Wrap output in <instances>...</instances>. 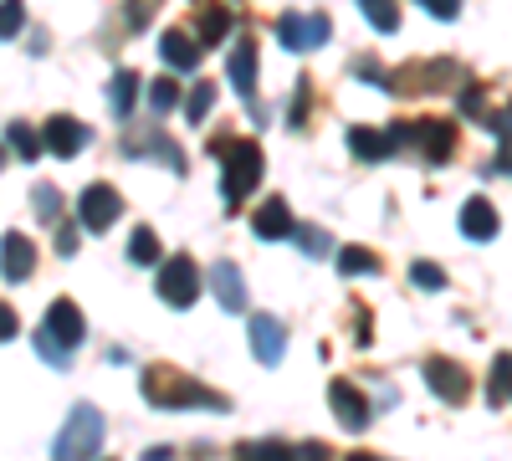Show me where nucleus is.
Masks as SVG:
<instances>
[{"label":"nucleus","instance_id":"obj_28","mask_svg":"<svg viewBox=\"0 0 512 461\" xmlns=\"http://www.w3.org/2000/svg\"><path fill=\"white\" fill-rule=\"evenodd\" d=\"M6 139H11V154H16V159H26V164L41 154V134H36V129H26V123H11Z\"/></svg>","mask_w":512,"mask_h":461},{"label":"nucleus","instance_id":"obj_6","mask_svg":"<svg viewBox=\"0 0 512 461\" xmlns=\"http://www.w3.org/2000/svg\"><path fill=\"white\" fill-rule=\"evenodd\" d=\"M328 36H333V26H328V16H318V11H313V16L292 11V16H282V21H277V41H282L287 52H297V57L328 47Z\"/></svg>","mask_w":512,"mask_h":461},{"label":"nucleus","instance_id":"obj_11","mask_svg":"<svg viewBox=\"0 0 512 461\" xmlns=\"http://www.w3.org/2000/svg\"><path fill=\"white\" fill-rule=\"evenodd\" d=\"M36 272V241L21 236V231H6L0 236V277L6 282H26Z\"/></svg>","mask_w":512,"mask_h":461},{"label":"nucleus","instance_id":"obj_22","mask_svg":"<svg viewBox=\"0 0 512 461\" xmlns=\"http://www.w3.org/2000/svg\"><path fill=\"white\" fill-rule=\"evenodd\" d=\"M338 272H344V277H374L379 257L369 246H344V251H338Z\"/></svg>","mask_w":512,"mask_h":461},{"label":"nucleus","instance_id":"obj_24","mask_svg":"<svg viewBox=\"0 0 512 461\" xmlns=\"http://www.w3.org/2000/svg\"><path fill=\"white\" fill-rule=\"evenodd\" d=\"M226 31H231V11H221V6L200 11V31H195L200 47H216V41H226Z\"/></svg>","mask_w":512,"mask_h":461},{"label":"nucleus","instance_id":"obj_3","mask_svg":"<svg viewBox=\"0 0 512 461\" xmlns=\"http://www.w3.org/2000/svg\"><path fill=\"white\" fill-rule=\"evenodd\" d=\"M103 436H108V421L98 405H72V415L62 421L57 441H52V461H93L103 451Z\"/></svg>","mask_w":512,"mask_h":461},{"label":"nucleus","instance_id":"obj_9","mask_svg":"<svg viewBox=\"0 0 512 461\" xmlns=\"http://www.w3.org/2000/svg\"><path fill=\"white\" fill-rule=\"evenodd\" d=\"M251 354H256V364H267V369L282 364V354H287V328H282V318H272V313H256V318H251Z\"/></svg>","mask_w":512,"mask_h":461},{"label":"nucleus","instance_id":"obj_16","mask_svg":"<svg viewBox=\"0 0 512 461\" xmlns=\"http://www.w3.org/2000/svg\"><path fill=\"white\" fill-rule=\"evenodd\" d=\"M349 149L364 164H379L400 149V129H349Z\"/></svg>","mask_w":512,"mask_h":461},{"label":"nucleus","instance_id":"obj_34","mask_svg":"<svg viewBox=\"0 0 512 461\" xmlns=\"http://www.w3.org/2000/svg\"><path fill=\"white\" fill-rule=\"evenodd\" d=\"M31 200H36V211H41V221H52V226L62 221V195H57L52 185H36V195H31Z\"/></svg>","mask_w":512,"mask_h":461},{"label":"nucleus","instance_id":"obj_23","mask_svg":"<svg viewBox=\"0 0 512 461\" xmlns=\"http://www.w3.org/2000/svg\"><path fill=\"white\" fill-rule=\"evenodd\" d=\"M487 400H492V405H507V400H512V354H497V359H492Z\"/></svg>","mask_w":512,"mask_h":461},{"label":"nucleus","instance_id":"obj_20","mask_svg":"<svg viewBox=\"0 0 512 461\" xmlns=\"http://www.w3.org/2000/svg\"><path fill=\"white\" fill-rule=\"evenodd\" d=\"M139 93H144V77L139 72H113V82H108V108H113V118H128L139 108Z\"/></svg>","mask_w":512,"mask_h":461},{"label":"nucleus","instance_id":"obj_26","mask_svg":"<svg viewBox=\"0 0 512 461\" xmlns=\"http://www.w3.org/2000/svg\"><path fill=\"white\" fill-rule=\"evenodd\" d=\"M236 461H297V456L282 441H241L236 446Z\"/></svg>","mask_w":512,"mask_h":461},{"label":"nucleus","instance_id":"obj_5","mask_svg":"<svg viewBox=\"0 0 512 461\" xmlns=\"http://www.w3.org/2000/svg\"><path fill=\"white\" fill-rule=\"evenodd\" d=\"M420 374H425V385H431L446 405H466V400H472V374H466V364H456L446 354H431L420 364Z\"/></svg>","mask_w":512,"mask_h":461},{"label":"nucleus","instance_id":"obj_40","mask_svg":"<svg viewBox=\"0 0 512 461\" xmlns=\"http://www.w3.org/2000/svg\"><path fill=\"white\" fill-rule=\"evenodd\" d=\"M292 456H297V461H328L333 451H328L323 441H308V446H292Z\"/></svg>","mask_w":512,"mask_h":461},{"label":"nucleus","instance_id":"obj_10","mask_svg":"<svg viewBox=\"0 0 512 461\" xmlns=\"http://www.w3.org/2000/svg\"><path fill=\"white\" fill-rule=\"evenodd\" d=\"M41 328H47L62 349H77L82 339H88V318H82V308H77L72 298H57V303L47 308V323H41Z\"/></svg>","mask_w":512,"mask_h":461},{"label":"nucleus","instance_id":"obj_1","mask_svg":"<svg viewBox=\"0 0 512 461\" xmlns=\"http://www.w3.org/2000/svg\"><path fill=\"white\" fill-rule=\"evenodd\" d=\"M144 400L154 405V410H231V400L226 395H216V390H205L200 380H190V374H180V369H169V364H149L144 369Z\"/></svg>","mask_w":512,"mask_h":461},{"label":"nucleus","instance_id":"obj_7","mask_svg":"<svg viewBox=\"0 0 512 461\" xmlns=\"http://www.w3.org/2000/svg\"><path fill=\"white\" fill-rule=\"evenodd\" d=\"M88 139H93V129L82 118H72V113H57V118H47V129H41V154H57V159H77L82 149H88Z\"/></svg>","mask_w":512,"mask_h":461},{"label":"nucleus","instance_id":"obj_2","mask_svg":"<svg viewBox=\"0 0 512 461\" xmlns=\"http://www.w3.org/2000/svg\"><path fill=\"white\" fill-rule=\"evenodd\" d=\"M216 154H221V200H226V211H236V205L262 185V170H267L262 144L256 139H226V144H216Z\"/></svg>","mask_w":512,"mask_h":461},{"label":"nucleus","instance_id":"obj_31","mask_svg":"<svg viewBox=\"0 0 512 461\" xmlns=\"http://www.w3.org/2000/svg\"><path fill=\"white\" fill-rule=\"evenodd\" d=\"M21 26H26V0H0V41L21 36Z\"/></svg>","mask_w":512,"mask_h":461},{"label":"nucleus","instance_id":"obj_27","mask_svg":"<svg viewBox=\"0 0 512 461\" xmlns=\"http://www.w3.org/2000/svg\"><path fill=\"white\" fill-rule=\"evenodd\" d=\"M359 11L369 16L374 31H395L400 26V6H395V0H359Z\"/></svg>","mask_w":512,"mask_h":461},{"label":"nucleus","instance_id":"obj_39","mask_svg":"<svg viewBox=\"0 0 512 461\" xmlns=\"http://www.w3.org/2000/svg\"><path fill=\"white\" fill-rule=\"evenodd\" d=\"M57 251H62V257H72V251H77V226L72 221H57Z\"/></svg>","mask_w":512,"mask_h":461},{"label":"nucleus","instance_id":"obj_15","mask_svg":"<svg viewBox=\"0 0 512 461\" xmlns=\"http://www.w3.org/2000/svg\"><path fill=\"white\" fill-rule=\"evenodd\" d=\"M251 231L262 236V241H287V236L297 231V221H292V211H287V200H282V195H272V200H262V205H256Z\"/></svg>","mask_w":512,"mask_h":461},{"label":"nucleus","instance_id":"obj_37","mask_svg":"<svg viewBox=\"0 0 512 461\" xmlns=\"http://www.w3.org/2000/svg\"><path fill=\"white\" fill-rule=\"evenodd\" d=\"M420 6L431 11L436 21H456V16H461V0H420Z\"/></svg>","mask_w":512,"mask_h":461},{"label":"nucleus","instance_id":"obj_25","mask_svg":"<svg viewBox=\"0 0 512 461\" xmlns=\"http://www.w3.org/2000/svg\"><path fill=\"white\" fill-rule=\"evenodd\" d=\"M128 262L134 267H159V236L149 226H139L134 236H128Z\"/></svg>","mask_w":512,"mask_h":461},{"label":"nucleus","instance_id":"obj_41","mask_svg":"<svg viewBox=\"0 0 512 461\" xmlns=\"http://www.w3.org/2000/svg\"><path fill=\"white\" fill-rule=\"evenodd\" d=\"M497 170L512 175V129H502V144H497Z\"/></svg>","mask_w":512,"mask_h":461},{"label":"nucleus","instance_id":"obj_35","mask_svg":"<svg viewBox=\"0 0 512 461\" xmlns=\"http://www.w3.org/2000/svg\"><path fill=\"white\" fill-rule=\"evenodd\" d=\"M292 241L303 246V257H328V231H292Z\"/></svg>","mask_w":512,"mask_h":461},{"label":"nucleus","instance_id":"obj_36","mask_svg":"<svg viewBox=\"0 0 512 461\" xmlns=\"http://www.w3.org/2000/svg\"><path fill=\"white\" fill-rule=\"evenodd\" d=\"M21 333V318H16V308L11 303H0V344H11Z\"/></svg>","mask_w":512,"mask_h":461},{"label":"nucleus","instance_id":"obj_29","mask_svg":"<svg viewBox=\"0 0 512 461\" xmlns=\"http://www.w3.org/2000/svg\"><path fill=\"white\" fill-rule=\"evenodd\" d=\"M210 108H216V88H210V82H195V88H190V103H185V118H190V123H205Z\"/></svg>","mask_w":512,"mask_h":461},{"label":"nucleus","instance_id":"obj_30","mask_svg":"<svg viewBox=\"0 0 512 461\" xmlns=\"http://www.w3.org/2000/svg\"><path fill=\"white\" fill-rule=\"evenodd\" d=\"M36 354H41V359H47L52 369H72V349H62V344L52 339V333H47V328H36Z\"/></svg>","mask_w":512,"mask_h":461},{"label":"nucleus","instance_id":"obj_4","mask_svg":"<svg viewBox=\"0 0 512 461\" xmlns=\"http://www.w3.org/2000/svg\"><path fill=\"white\" fill-rule=\"evenodd\" d=\"M154 292H159V303H169V308H190V303L200 298V267H195L190 257H169V262H159Z\"/></svg>","mask_w":512,"mask_h":461},{"label":"nucleus","instance_id":"obj_13","mask_svg":"<svg viewBox=\"0 0 512 461\" xmlns=\"http://www.w3.org/2000/svg\"><path fill=\"white\" fill-rule=\"evenodd\" d=\"M410 134H420V154L431 164H446L456 154V129L446 118H420V123H410Z\"/></svg>","mask_w":512,"mask_h":461},{"label":"nucleus","instance_id":"obj_33","mask_svg":"<svg viewBox=\"0 0 512 461\" xmlns=\"http://www.w3.org/2000/svg\"><path fill=\"white\" fill-rule=\"evenodd\" d=\"M175 103H180V88H175V82H169V77L149 82V108H154V113H169Z\"/></svg>","mask_w":512,"mask_h":461},{"label":"nucleus","instance_id":"obj_42","mask_svg":"<svg viewBox=\"0 0 512 461\" xmlns=\"http://www.w3.org/2000/svg\"><path fill=\"white\" fill-rule=\"evenodd\" d=\"M349 461H384V456H369V451H359V456H349Z\"/></svg>","mask_w":512,"mask_h":461},{"label":"nucleus","instance_id":"obj_19","mask_svg":"<svg viewBox=\"0 0 512 461\" xmlns=\"http://www.w3.org/2000/svg\"><path fill=\"white\" fill-rule=\"evenodd\" d=\"M461 236H472V241H492L497 236V211H492V200L472 195L461 205Z\"/></svg>","mask_w":512,"mask_h":461},{"label":"nucleus","instance_id":"obj_14","mask_svg":"<svg viewBox=\"0 0 512 461\" xmlns=\"http://www.w3.org/2000/svg\"><path fill=\"white\" fill-rule=\"evenodd\" d=\"M210 292H216V303L226 308V313H246V277H241V267L236 262H216L210 267Z\"/></svg>","mask_w":512,"mask_h":461},{"label":"nucleus","instance_id":"obj_38","mask_svg":"<svg viewBox=\"0 0 512 461\" xmlns=\"http://www.w3.org/2000/svg\"><path fill=\"white\" fill-rule=\"evenodd\" d=\"M308 98H313V88H308V82H297V103H292V129H303V113H308Z\"/></svg>","mask_w":512,"mask_h":461},{"label":"nucleus","instance_id":"obj_17","mask_svg":"<svg viewBox=\"0 0 512 461\" xmlns=\"http://www.w3.org/2000/svg\"><path fill=\"white\" fill-rule=\"evenodd\" d=\"M159 57H164V67H175V72H195L200 67V41L175 26V31L159 36Z\"/></svg>","mask_w":512,"mask_h":461},{"label":"nucleus","instance_id":"obj_18","mask_svg":"<svg viewBox=\"0 0 512 461\" xmlns=\"http://www.w3.org/2000/svg\"><path fill=\"white\" fill-rule=\"evenodd\" d=\"M226 77H231L236 98H251L256 93V41H236L231 57H226Z\"/></svg>","mask_w":512,"mask_h":461},{"label":"nucleus","instance_id":"obj_8","mask_svg":"<svg viewBox=\"0 0 512 461\" xmlns=\"http://www.w3.org/2000/svg\"><path fill=\"white\" fill-rule=\"evenodd\" d=\"M123 216V195L113 185H88L77 195V226L82 231H108Z\"/></svg>","mask_w":512,"mask_h":461},{"label":"nucleus","instance_id":"obj_12","mask_svg":"<svg viewBox=\"0 0 512 461\" xmlns=\"http://www.w3.org/2000/svg\"><path fill=\"white\" fill-rule=\"evenodd\" d=\"M328 405H333V415H338V426H349V431H364V426H369V400H364L359 385L333 380V385H328Z\"/></svg>","mask_w":512,"mask_h":461},{"label":"nucleus","instance_id":"obj_32","mask_svg":"<svg viewBox=\"0 0 512 461\" xmlns=\"http://www.w3.org/2000/svg\"><path fill=\"white\" fill-rule=\"evenodd\" d=\"M410 282H415L420 292H441V287H446V272H441L436 262H415V267H410Z\"/></svg>","mask_w":512,"mask_h":461},{"label":"nucleus","instance_id":"obj_21","mask_svg":"<svg viewBox=\"0 0 512 461\" xmlns=\"http://www.w3.org/2000/svg\"><path fill=\"white\" fill-rule=\"evenodd\" d=\"M123 149L134 154V159H139V154H144V159H164L175 175H185V149L169 139V134H144V144H123Z\"/></svg>","mask_w":512,"mask_h":461}]
</instances>
